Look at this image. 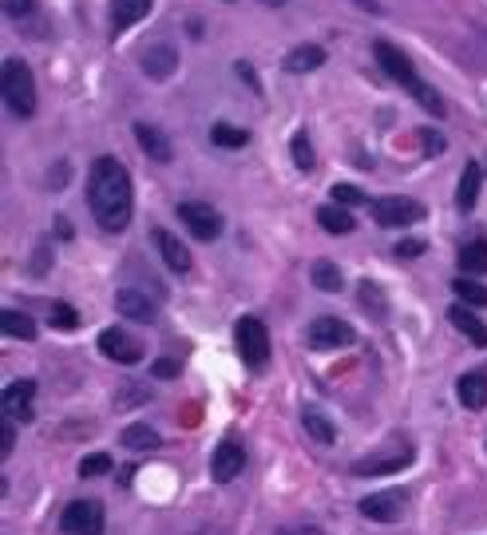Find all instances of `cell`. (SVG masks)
<instances>
[{
    "instance_id": "obj_1",
    "label": "cell",
    "mask_w": 487,
    "mask_h": 535,
    "mask_svg": "<svg viewBox=\"0 0 487 535\" xmlns=\"http://www.w3.org/2000/svg\"><path fill=\"white\" fill-rule=\"evenodd\" d=\"M131 202H135V194H131L127 167L111 155H99L88 175V207H91V215H96V223L104 226L107 234L127 231V223H131Z\"/></svg>"
},
{
    "instance_id": "obj_2",
    "label": "cell",
    "mask_w": 487,
    "mask_h": 535,
    "mask_svg": "<svg viewBox=\"0 0 487 535\" xmlns=\"http://www.w3.org/2000/svg\"><path fill=\"white\" fill-rule=\"evenodd\" d=\"M0 83H4V104H8V112H12L16 119H28L32 112H36V75H32V67L24 64V59L8 56Z\"/></svg>"
},
{
    "instance_id": "obj_3",
    "label": "cell",
    "mask_w": 487,
    "mask_h": 535,
    "mask_svg": "<svg viewBox=\"0 0 487 535\" xmlns=\"http://www.w3.org/2000/svg\"><path fill=\"white\" fill-rule=\"evenodd\" d=\"M234 345H238V353H242V361L250 365V369H266V361H270V329L262 326V318H238Z\"/></svg>"
},
{
    "instance_id": "obj_4",
    "label": "cell",
    "mask_w": 487,
    "mask_h": 535,
    "mask_svg": "<svg viewBox=\"0 0 487 535\" xmlns=\"http://www.w3.org/2000/svg\"><path fill=\"white\" fill-rule=\"evenodd\" d=\"M107 515L99 500H72V504L59 512V531L64 535H104Z\"/></svg>"
},
{
    "instance_id": "obj_5",
    "label": "cell",
    "mask_w": 487,
    "mask_h": 535,
    "mask_svg": "<svg viewBox=\"0 0 487 535\" xmlns=\"http://www.w3.org/2000/svg\"><path fill=\"white\" fill-rule=\"evenodd\" d=\"M373 218H377L381 226H389V231H400V226H412L424 218V207L416 199H405V194H397V199H373L369 202Z\"/></svg>"
},
{
    "instance_id": "obj_6",
    "label": "cell",
    "mask_w": 487,
    "mask_h": 535,
    "mask_svg": "<svg viewBox=\"0 0 487 535\" xmlns=\"http://www.w3.org/2000/svg\"><path fill=\"white\" fill-rule=\"evenodd\" d=\"M353 342H357V329L349 326V321L333 318V313H321V318L310 326V345H313V350H321V353L345 350V345H353Z\"/></svg>"
},
{
    "instance_id": "obj_7",
    "label": "cell",
    "mask_w": 487,
    "mask_h": 535,
    "mask_svg": "<svg viewBox=\"0 0 487 535\" xmlns=\"http://www.w3.org/2000/svg\"><path fill=\"white\" fill-rule=\"evenodd\" d=\"M357 507H361V515H365V520H373V523H397V520H405L408 496L400 488L373 492V496H365Z\"/></svg>"
},
{
    "instance_id": "obj_8",
    "label": "cell",
    "mask_w": 487,
    "mask_h": 535,
    "mask_svg": "<svg viewBox=\"0 0 487 535\" xmlns=\"http://www.w3.org/2000/svg\"><path fill=\"white\" fill-rule=\"evenodd\" d=\"M178 218H183L186 231L199 238V242H215L222 234V215L210 202H178Z\"/></svg>"
},
{
    "instance_id": "obj_9",
    "label": "cell",
    "mask_w": 487,
    "mask_h": 535,
    "mask_svg": "<svg viewBox=\"0 0 487 535\" xmlns=\"http://www.w3.org/2000/svg\"><path fill=\"white\" fill-rule=\"evenodd\" d=\"M373 52H377V64H381L397 83H405V88H416V83H420V75H416L412 59L400 52L397 44H389V40H377V48H373Z\"/></svg>"
},
{
    "instance_id": "obj_10",
    "label": "cell",
    "mask_w": 487,
    "mask_h": 535,
    "mask_svg": "<svg viewBox=\"0 0 487 535\" xmlns=\"http://www.w3.org/2000/svg\"><path fill=\"white\" fill-rule=\"evenodd\" d=\"M412 448H397V452H381V456H365V460L353 464V476L357 480H365V476H392V472H405L408 464H412Z\"/></svg>"
},
{
    "instance_id": "obj_11",
    "label": "cell",
    "mask_w": 487,
    "mask_h": 535,
    "mask_svg": "<svg viewBox=\"0 0 487 535\" xmlns=\"http://www.w3.org/2000/svg\"><path fill=\"white\" fill-rule=\"evenodd\" d=\"M99 350H104L107 361H119V365H135V361H143V345L135 342L131 334H123L119 326H111L99 334Z\"/></svg>"
},
{
    "instance_id": "obj_12",
    "label": "cell",
    "mask_w": 487,
    "mask_h": 535,
    "mask_svg": "<svg viewBox=\"0 0 487 535\" xmlns=\"http://www.w3.org/2000/svg\"><path fill=\"white\" fill-rule=\"evenodd\" d=\"M246 468V448L238 445V440H222L215 448V456H210V476H215L218 484H230L234 476H242Z\"/></svg>"
},
{
    "instance_id": "obj_13",
    "label": "cell",
    "mask_w": 487,
    "mask_h": 535,
    "mask_svg": "<svg viewBox=\"0 0 487 535\" xmlns=\"http://www.w3.org/2000/svg\"><path fill=\"white\" fill-rule=\"evenodd\" d=\"M32 397H36V381H12V385L4 389V397H0V409L4 416H12V421H32Z\"/></svg>"
},
{
    "instance_id": "obj_14",
    "label": "cell",
    "mask_w": 487,
    "mask_h": 535,
    "mask_svg": "<svg viewBox=\"0 0 487 535\" xmlns=\"http://www.w3.org/2000/svg\"><path fill=\"white\" fill-rule=\"evenodd\" d=\"M115 310H119V318H131V321H139V326H151V321L159 318V313H155V302H151L147 294L131 290V286L115 294Z\"/></svg>"
},
{
    "instance_id": "obj_15",
    "label": "cell",
    "mask_w": 487,
    "mask_h": 535,
    "mask_svg": "<svg viewBox=\"0 0 487 535\" xmlns=\"http://www.w3.org/2000/svg\"><path fill=\"white\" fill-rule=\"evenodd\" d=\"M448 321L460 329V334L467 337V342L475 345V350H487V326H483L480 318H475V310H472V305L456 302V305H452V310H448Z\"/></svg>"
},
{
    "instance_id": "obj_16",
    "label": "cell",
    "mask_w": 487,
    "mask_h": 535,
    "mask_svg": "<svg viewBox=\"0 0 487 535\" xmlns=\"http://www.w3.org/2000/svg\"><path fill=\"white\" fill-rule=\"evenodd\" d=\"M175 64H178L175 44H151L147 52H143V72H147L151 80H167V75H175Z\"/></svg>"
},
{
    "instance_id": "obj_17",
    "label": "cell",
    "mask_w": 487,
    "mask_h": 535,
    "mask_svg": "<svg viewBox=\"0 0 487 535\" xmlns=\"http://www.w3.org/2000/svg\"><path fill=\"white\" fill-rule=\"evenodd\" d=\"M135 139H139V147L147 151L155 163H170L175 159V151H170V139L162 135V127H151V123H135Z\"/></svg>"
},
{
    "instance_id": "obj_18",
    "label": "cell",
    "mask_w": 487,
    "mask_h": 535,
    "mask_svg": "<svg viewBox=\"0 0 487 535\" xmlns=\"http://www.w3.org/2000/svg\"><path fill=\"white\" fill-rule=\"evenodd\" d=\"M151 8H155V0H111V28L127 32L131 24H139Z\"/></svg>"
},
{
    "instance_id": "obj_19",
    "label": "cell",
    "mask_w": 487,
    "mask_h": 535,
    "mask_svg": "<svg viewBox=\"0 0 487 535\" xmlns=\"http://www.w3.org/2000/svg\"><path fill=\"white\" fill-rule=\"evenodd\" d=\"M456 397H460V405L472 413L487 409V377L483 373H464V377L456 381Z\"/></svg>"
},
{
    "instance_id": "obj_20",
    "label": "cell",
    "mask_w": 487,
    "mask_h": 535,
    "mask_svg": "<svg viewBox=\"0 0 487 535\" xmlns=\"http://www.w3.org/2000/svg\"><path fill=\"white\" fill-rule=\"evenodd\" d=\"M155 246H159L162 262H167L175 274H186V270H191V250H186V246L178 242L170 231H155Z\"/></svg>"
},
{
    "instance_id": "obj_21",
    "label": "cell",
    "mask_w": 487,
    "mask_h": 535,
    "mask_svg": "<svg viewBox=\"0 0 487 535\" xmlns=\"http://www.w3.org/2000/svg\"><path fill=\"white\" fill-rule=\"evenodd\" d=\"M480 183H483L480 163H467L464 171H460V191H456V207L460 210H472L475 202H480Z\"/></svg>"
},
{
    "instance_id": "obj_22",
    "label": "cell",
    "mask_w": 487,
    "mask_h": 535,
    "mask_svg": "<svg viewBox=\"0 0 487 535\" xmlns=\"http://www.w3.org/2000/svg\"><path fill=\"white\" fill-rule=\"evenodd\" d=\"M119 445L131 448V452H151V448H159V432L151 424H127L119 432Z\"/></svg>"
},
{
    "instance_id": "obj_23",
    "label": "cell",
    "mask_w": 487,
    "mask_h": 535,
    "mask_svg": "<svg viewBox=\"0 0 487 535\" xmlns=\"http://www.w3.org/2000/svg\"><path fill=\"white\" fill-rule=\"evenodd\" d=\"M321 64H325V48L321 44H297L294 52L286 56V67H289V72H297V75H302V72H318Z\"/></svg>"
},
{
    "instance_id": "obj_24",
    "label": "cell",
    "mask_w": 487,
    "mask_h": 535,
    "mask_svg": "<svg viewBox=\"0 0 487 535\" xmlns=\"http://www.w3.org/2000/svg\"><path fill=\"white\" fill-rule=\"evenodd\" d=\"M318 223H321V231L325 234H353V215H349L341 202H329V207H321L318 210Z\"/></svg>"
},
{
    "instance_id": "obj_25",
    "label": "cell",
    "mask_w": 487,
    "mask_h": 535,
    "mask_svg": "<svg viewBox=\"0 0 487 535\" xmlns=\"http://www.w3.org/2000/svg\"><path fill=\"white\" fill-rule=\"evenodd\" d=\"M0 329H4V337H16V342H32V337H36V321L20 310L0 313Z\"/></svg>"
},
{
    "instance_id": "obj_26",
    "label": "cell",
    "mask_w": 487,
    "mask_h": 535,
    "mask_svg": "<svg viewBox=\"0 0 487 535\" xmlns=\"http://www.w3.org/2000/svg\"><path fill=\"white\" fill-rule=\"evenodd\" d=\"M313 286L318 290H325V294H341V286H345V278H341V266H333L329 258H318L313 262Z\"/></svg>"
},
{
    "instance_id": "obj_27",
    "label": "cell",
    "mask_w": 487,
    "mask_h": 535,
    "mask_svg": "<svg viewBox=\"0 0 487 535\" xmlns=\"http://www.w3.org/2000/svg\"><path fill=\"white\" fill-rule=\"evenodd\" d=\"M460 270H464L467 278L487 274V242L483 238H475V242H467L464 250H460Z\"/></svg>"
},
{
    "instance_id": "obj_28",
    "label": "cell",
    "mask_w": 487,
    "mask_h": 535,
    "mask_svg": "<svg viewBox=\"0 0 487 535\" xmlns=\"http://www.w3.org/2000/svg\"><path fill=\"white\" fill-rule=\"evenodd\" d=\"M452 294H456L464 305H472V310H483V305H487V286H480L475 278H467V274L452 282Z\"/></svg>"
},
{
    "instance_id": "obj_29",
    "label": "cell",
    "mask_w": 487,
    "mask_h": 535,
    "mask_svg": "<svg viewBox=\"0 0 487 535\" xmlns=\"http://www.w3.org/2000/svg\"><path fill=\"white\" fill-rule=\"evenodd\" d=\"M302 429L310 432L318 445H333V440H337V429H333V424L325 421L318 409H305V413H302Z\"/></svg>"
},
{
    "instance_id": "obj_30",
    "label": "cell",
    "mask_w": 487,
    "mask_h": 535,
    "mask_svg": "<svg viewBox=\"0 0 487 535\" xmlns=\"http://www.w3.org/2000/svg\"><path fill=\"white\" fill-rule=\"evenodd\" d=\"M210 139H215V147H246L250 143V131L246 127H234V123H215L210 127Z\"/></svg>"
},
{
    "instance_id": "obj_31",
    "label": "cell",
    "mask_w": 487,
    "mask_h": 535,
    "mask_svg": "<svg viewBox=\"0 0 487 535\" xmlns=\"http://www.w3.org/2000/svg\"><path fill=\"white\" fill-rule=\"evenodd\" d=\"M289 155H294V167L297 171H313V143L305 131L294 135V143H289Z\"/></svg>"
},
{
    "instance_id": "obj_32",
    "label": "cell",
    "mask_w": 487,
    "mask_h": 535,
    "mask_svg": "<svg viewBox=\"0 0 487 535\" xmlns=\"http://www.w3.org/2000/svg\"><path fill=\"white\" fill-rule=\"evenodd\" d=\"M111 468H115V464H111L107 452H91V456H83V460H80V476H83V480H96V476H111Z\"/></svg>"
},
{
    "instance_id": "obj_33",
    "label": "cell",
    "mask_w": 487,
    "mask_h": 535,
    "mask_svg": "<svg viewBox=\"0 0 487 535\" xmlns=\"http://www.w3.org/2000/svg\"><path fill=\"white\" fill-rule=\"evenodd\" d=\"M48 321H52V329H75V326H80V313H75L67 302H56L52 318H48Z\"/></svg>"
},
{
    "instance_id": "obj_34",
    "label": "cell",
    "mask_w": 487,
    "mask_h": 535,
    "mask_svg": "<svg viewBox=\"0 0 487 535\" xmlns=\"http://www.w3.org/2000/svg\"><path fill=\"white\" fill-rule=\"evenodd\" d=\"M333 202H341V207H361L365 202V191L353 183H337L333 186Z\"/></svg>"
},
{
    "instance_id": "obj_35",
    "label": "cell",
    "mask_w": 487,
    "mask_h": 535,
    "mask_svg": "<svg viewBox=\"0 0 487 535\" xmlns=\"http://www.w3.org/2000/svg\"><path fill=\"white\" fill-rule=\"evenodd\" d=\"M416 99H420V107H424V112H432V115H444V99L440 96H436V91L428 88V83H416Z\"/></svg>"
},
{
    "instance_id": "obj_36",
    "label": "cell",
    "mask_w": 487,
    "mask_h": 535,
    "mask_svg": "<svg viewBox=\"0 0 487 535\" xmlns=\"http://www.w3.org/2000/svg\"><path fill=\"white\" fill-rule=\"evenodd\" d=\"M424 250H428V246H424V238H400L392 254H397V258H420Z\"/></svg>"
},
{
    "instance_id": "obj_37",
    "label": "cell",
    "mask_w": 487,
    "mask_h": 535,
    "mask_svg": "<svg viewBox=\"0 0 487 535\" xmlns=\"http://www.w3.org/2000/svg\"><path fill=\"white\" fill-rule=\"evenodd\" d=\"M361 305L377 310V318H384V310H389V305H384V297H381V290H377L373 282H365V286H361Z\"/></svg>"
},
{
    "instance_id": "obj_38",
    "label": "cell",
    "mask_w": 487,
    "mask_h": 535,
    "mask_svg": "<svg viewBox=\"0 0 487 535\" xmlns=\"http://www.w3.org/2000/svg\"><path fill=\"white\" fill-rule=\"evenodd\" d=\"M16 445V429H12V416H0V456H8Z\"/></svg>"
},
{
    "instance_id": "obj_39",
    "label": "cell",
    "mask_w": 487,
    "mask_h": 535,
    "mask_svg": "<svg viewBox=\"0 0 487 535\" xmlns=\"http://www.w3.org/2000/svg\"><path fill=\"white\" fill-rule=\"evenodd\" d=\"M420 139H424V151H428V155H440V151H444V135L436 131V127H424Z\"/></svg>"
},
{
    "instance_id": "obj_40",
    "label": "cell",
    "mask_w": 487,
    "mask_h": 535,
    "mask_svg": "<svg viewBox=\"0 0 487 535\" xmlns=\"http://www.w3.org/2000/svg\"><path fill=\"white\" fill-rule=\"evenodd\" d=\"M4 12L8 16H28L32 12V0H4Z\"/></svg>"
},
{
    "instance_id": "obj_41",
    "label": "cell",
    "mask_w": 487,
    "mask_h": 535,
    "mask_svg": "<svg viewBox=\"0 0 487 535\" xmlns=\"http://www.w3.org/2000/svg\"><path fill=\"white\" fill-rule=\"evenodd\" d=\"M278 535H325L321 528H310V523H297V528H281Z\"/></svg>"
},
{
    "instance_id": "obj_42",
    "label": "cell",
    "mask_w": 487,
    "mask_h": 535,
    "mask_svg": "<svg viewBox=\"0 0 487 535\" xmlns=\"http://www.w3.org/2000/svg\"><path fill=\"white\" fill-rule=\"evenodd\" d=\"M178 365L175 361H155V377H175Z\"/></svg>"
},
{
    "instance_id": "obj_43",
    "label": "cell",
    "mask_w": 487,
    "mask_h": 535,
    "mask_svg": "<svg viewBox=\"0 0 487 535\" xmlns=\"http://www.w3.org/2000/svg\"><path fill=\"white\" fill-rule=\"evenodd\" d=\"M238 75H242V80L250 83V88H258V75H254V67L246 64V59H242V64H238Z\"/></svg>"
},
{
    "instance_id": "obj_44",
    "label": "cell",
    "mask_w": 487,
    "mask_h": 535,
    "mask_svg": "<svg viewBox=\"0 0 487 535\" xmlns=\"http://www.w3.org/2000/svg\"><path fill=\"white\" fill-rule=\"evenodd\" d=\"M262 4H266V8H281V4H286V0H262Z\"/></svg>"
}]
</instances>
